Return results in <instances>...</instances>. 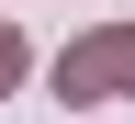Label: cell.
<instances>
[{"instance_id":"2","label":"cell","mask_w":135,"mask_h":124,"mask_svg":"<svg viewBox=\"0 0 135 124\" xmlns=\"http://www.w3.org/2000/svg\"><path fill=\"white\" fill-rule=\"evenodd\" d=\"M11 79H23V34L0 23V90H11Z\"/></svg>"},{"instance_id":"1","label":"cell","mask_w":135,"mask_h":124,"mask_svg":"<svg viewBox=\"0 0 135 124\" xmlns=\"http://www.w3.org/2000/svg\"><path fill=\"white\" fill-rule=\"evenodd\" d=\"M56 90L90 102V90H135V34H90L79 57H56Z\"/></svg>"}]
</instances>
